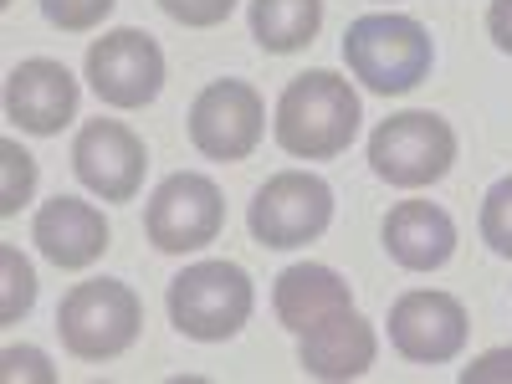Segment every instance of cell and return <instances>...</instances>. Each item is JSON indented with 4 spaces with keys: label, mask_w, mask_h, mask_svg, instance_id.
Returning <instances> with one entry per match:
<instances>
[{
    "label": "cell",
    "mask_w": 512,
    "mask_h": 384,
    "mask_svg": "<svg viewBox=\"0 0 512 384\" xmlns=\"http://www.w3.org/2000/svg\"><path fill=\"white\" fill-rule=\"evenodd\" d=\"M359 123H364V108H359L354 82L333 67H313V72H297L282 88L272 134L292 159L323 164V159L349 154V144L359 139Z\"/></svg>",
    "instance_id": "cell-1"
},
{
    "label": "cell",
    "mask_w": 512,
    "mask_h": 384,
    "mask_svg": "<svg viewBox=\"0 0 512 384\" xmlns=\"http://www.w3.org/2000/svg\"><path fill=\"white\" fill-rule=\"evenodd\" d=\"M344 62L354 82H364L379 98H405L415 93L436 67V41L415 16L400 11H369L349 21L344 31Z\"/></svg>",
    "instance_id": "cell-2"
},
{
    "label": "cell",
    "mask_w": 512,
    "mask_h": 384,
    "mask_svg": "<svg viewBox=\"0 0 512 384\" xmlns=\"http://www.w3.org/2000/svg\"><path fill=\"white\" fill-rule=\"evenodd\" d=\"M139 333H144V303L128 282L88 277L67 287V297L57 303V338L82 364H108L128 354L139 344Z\"/></svg>",
    "instance_id": "cell-3"
},
{
    "label": "cell",
    "mask_w": 512,
    "mask_h": 384,
    "mask_svg": "<svg viewBox=\"0 0 512 384\" xmlns=\"http://www.w3.org/2000/svg\"><path fill=\"white\" fill-rule=\"evenodd\" d=\"M169 323L190 344H231V338L251 323L256 292L246 267L236 262H190L175 282H169Z\"/></svg>",
    "instance_id": "cell-4"
},
{
    "label": "cell",
    "mask_w": 512,
    "mask_h": 384,
    "mask_svg": "<svg viewBox=\"0 0 512 384\" xmlns=\"http://www.w3.org/2000/svg\"><path fill=\"white\" fill-rule=\"evenodd\" d=\"M456 164V128L431 108L390 113L369 134V169L374 180L395 190H425L441 185Z\"/></svg>",
    "instance_id": "cell-5"
},
{
    "label": "cell",
    "mask_w": 512,
    "mask_h": 384,
    "mask_svg": "<svg viewBox=\"0 0 512 384\" xmlns=\"http://www.w3.org/2000/svg\"><path fill=\"white\" fill-rule=\"evenodd\" d=\"M333 226V185L313 169H282L246 205V231L267 251L313 246Z\"/></svg>",
    "instance_id": "cell-6"
},
{
    "label": "cell",
    "mask_w": 512,
    "mask_h": 384,
    "mask_svg": "<svg viewBox=\"0 0 512 384\" xmlns=\"http://www.w3.org/2000/svg\"><path fill=\"white\" fill-rule=\"evenodd\" d=\"M88 88L118 108V113H134V108H149L164 88V47L144 31V26H113L103 31L93 47H88Z\"/></svg>",
    "instance_id": "cell-7"
},
{
    "label": "cell",
    "mask_w": 512,
    "mask_h": 384,
    "mask_svg": "<svg viewBox=\"0 0 512 384\" xmlns=\"http://www.w3.org/2000/svg\"><path fill=\"white\" fill-rule=\"evenodd\" d=\"M226 226V195L210 175H195V169H180L169 175L144 210V236L154 251L164 256H190L200 246H210Z\"/></svg>",
    "instance_id": "cell-8"
},
{
    "label": "cell",
    "mask_w": 512,
    "mask_h": 384,
    "mask_svg": "<svg viewBox=\"0 0 512 384\" xmlns=\"http://www.w3.org/2000/svg\"><path fill=\"white\" fill-rule=\"evenodd\" d=\"M190 144L195 154L216 159V164H241L256 154L267 134V103L262 93L241 77H221V82H205L190 103Z\"/></svg>",
    "instance_id": "cell-9"
},
{
    "label": "cell",
    "mask_w": 512,
    "mask_h": 384,
    "mask_svg": "<svg viewBox=\"0 0 512 384\" xmlns=\"http://www.w3.org/2000/svg\"><path fill=\"white\" fill-rule=\"evenodd\" d=\"M144 169H149V149L128 123L118 118H93L77 128L72 139V175L82 180V190L98 195L103 205H128L144 190Z\"/></svg>",
    "instance_id": "cell-10"
},
{
    "label": "cell",
    "mask_w": 512,
    "mask_h": 384,
    "mask_svg": "<svg viewBox=\"0 0 512 384\" xmlns=\"http://www.w3.org/2000/svg\"><path fill=\"white\" fill-rule=\"evenodd\" d=\"M466 338H472V318L451 292L415 287L390 303V344L410 364H451L466 349Z\"/></svg>",
    "instance_id": "cell-11"
},
{
    "label": "cell",
    "mask_w": 512,
    "mask_h": 384,
    "mask_svg": "<svg viewBox=\"0 0 512 384\" xmlns=\"http://www.w3.org/2000/svg\"><path fill=\"white\" fill-rule=\"evenodd\" d=\"M82 82L57 57H26L6 77V118L31 139H57L77 118Z\"/></svg>",
    "instance_id": "cell-12"
},
{
    "label": "cell",
    "mask_w": 512,
    "mask_h": 384,
    "mask_svg": "<svg viewBox=\"0 0 512 384\" xmlns=\"http://www.w3.org/2000/svg\"><path fill=\"white\" fill-rule=\"evenodd\" d=\"M31 241L41 246V256L57 272H88L93 262H103V251L113 241V226L98 205L77 200V195H52L36 210L31 221Z\"/></svg>",
    "instance_id": "cell-13"
},
{
    "label": "cell",
    "mask_w": 512,
    "mask_h": 384,
    "mask_svg": "<svg viewBox=\"0 0 512 384\" xmlns=\"http://www.w3.org/2000/svg\"><path fill=\"white\" fill-rule=\"evenodd\" d=\"M374 359H379V333L359 308L333 313L328 323L297 333V364H303L308 379H323V384L364 379L374 369Z\"/></svg>",
    "instance_id": "cell-14"
},
{
    "label": "cell",
    "mask_w": 512,
    "mask_h": 384,
    "mask_svg": "<svg viewBox=\"0 0 512 384\" xmlns=\"http://www.w3.org/2000/svg\"><path fill=\"white\" fill-rule=\"evenodd\" d=\"M379 241L405 272H441L456 256V221L431 200H400L379 221Z\"/></svg>",
    "instance_id": "cell-15"
},
{
    "label": "cell",
    "mask_w": 512,
    "mask_h": 384,
    "mask_svg": "<svg viewBox=\"0 0 512 384\" xmlns=\"http://www.w3.org/2000/svg\"><path fill=\"white\" fill-rule=\"evenodd\" d=\"M272 308H277L282 328L308 333V328L328 323L333 313H349L354 308V287L333 267H323V262H297V267H287L272 282Z\"/></svg>",
    "instance_id": "cell-16"
},
{
    "label": "cell",
    "mask_w": 512,
    "mask_h": 384,
    "mask_svg": "<svg viewBox=\"0 0 512 384\" xmlns=\"http://www.w3.org/2000/svg\"><path fill=\"white\" fill-rule=\"evenodd\" d=\"M251 41L267 57H292L318 41L323 0H251Z\"/></svg>",
    "instance_id": "cell-17"
},
{
    "label": "cell",
    "mask_w": 512,
    "mask_h": 384,
    "mask_svg": "<svg viewBox=\"0 0 512 384\" xmlns=\"http://www.w3.org/2000/svg\"><path fill=\"white\" fill-rule=\"evenodd\" d=\"M0 282H6L0 287V323L16 328L36 308V272L21 256V246H11V241H0Z\"/></svg>",
    "instance_id": "cell-18"
},
{
    "label": "cell",
    "mask_w": 512,
    "mask_h": 384,
    "mask_svg": "<svg viewBox=\"0 0 512 384\" xmlns=\"http://www.w3.org/2000/svg\"><path fill=\"white\" fill-rule=\"evenodd\" d=\"M36 195V159L21 149V139H0V216H21Z\"/></svg>",
    "instance_id": "cell-19"
},
{
    "label": "cell",
    "mask_w": 512,
    "mask_h": 384,
    "mask_svg": "<svg viewBox=\"0 0 512 384\" xmlns=\"http://www.w3.org/2000/svg\"><path fill=\"white\" fill-rule=\"evenodd\" d=\"M482 241L512 262V175L497 180L482 200Z\"/></svg>",
    "instance_id": "cell-20"
},
{
    "label": "cell",
    "mask_w": 512,
    "mask_h": 384,
    "mask_svg": "<svg viewBox=\"0 0 512 384\" xmlns=\"http://www.w3.org/2000/svg\"><path fill=\"white\" fill-rule=\"evenodd\" d=\"M113 6L118 0H41V16H47L57 31L82 36V31H98L113 16Z\"/></svg>",
    "instance_id": "cell-21"
},
{
    "label": "cell",
    "mask_w": 512,
    "mask_h": 384,
    "mask_svg": "<svg viewBox=\"0 0 512 384\" xmlns=\"http://www.w3.org/2000/svg\"><path fill=\"white\" fill-rule=\"evenodd\" d=\"M236 6L241 0H159V11L185 31H216V26L231 21Z\"/></svg>",
    "instance_id": "cell-22"
},
{
    "label": "cell",
    "mask_w": 512,
    "mask_h": 384,
    "mask_svg": "<svg viewBox=\"0 0 512 384\" xmlns=\"http://www.w3.org/2000/svg\"><path fill=\"white\" fill-rule=\"evenodd\" d=\"M0 379H36V384H57V369L52 359L31 349V344H11L6 354H0Z\"/></svg>",
    "instance_id": "cell-23"
},
{
    "label": "cell",
    "mask_w": 512,
    "mask_h": 384,
    "mask_svg": "<svg viewBox=\"0 0 512 384\" xmlns=\"http://www.w3.org/2000/svg\"><path fill=\"white\" fill-rule=\"evenodd\" d=\"M461 384H512V349H487L461 369Z\"/></svg>",
    "instance_id": "cell-24"
},
{
    "label": "cell",
    "mask_w": 512,
    "mask_h": 384,
    "mask_svg": "<svg viewBox=\"0 0 512 384\" xmlns=\"http://www.w3.org/2000/svg\"><path fill=\"white\" fill-rule=\"evenodd\" d=\"M487 36L497 41V52L512 57V0H492L487 6Z\"/></svg>",
    "instance_id": "cell-25"
},
{
    "label": "cell",
    "mask_w": 512,
    "mask_h": 384,
    "mask_svg": "<svg viewBox=\"0 0 512 384\" xmlns=\"http://www.w3.org/2000/svg\"><path fill=\"white\" fill-rule=\"evenodd\" d=\"M0 6H11V0H0Z\"/></svg>",
    "instance_id": "cell-26"
}]
</instances>
